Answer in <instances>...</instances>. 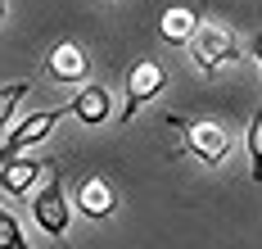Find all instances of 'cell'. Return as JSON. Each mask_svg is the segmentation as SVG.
Masks as SVG:
<instances>
[{"label":"cell","mask_w":262,"mask_h":249,"mask_svg":"<svg viewBox=\"0 0 262 249\" xmlns=\"http://www.w3.org/2000/svg\"><path fill=\"white\" fill-rule=\"evenodd\" d=\"M167 127L181 132V150L190 159H199L204 168H222L226 154H231V145H235L231 132H226L222 122H212V118H181V113H172Z\"/></svg>","instance_id":"cell-1"},{"label":"cell","mask_w":262,"mask_h":249,"mask_svg":"<svg viewBox=\"0 0 262 249\" xmlns=\"http://www.w3.org/2000/svg\"><path fill=\"white\" fill-rule=\"evenodd\" d=\"M185 50H190V64L204 77H217L226 64H239V41H235V32H226L222 23H194Z\"/></svg>","instance_id":"cell-2"},{"label":"cell","mask_w":262,"mask_h":249,"mask_svg":"<svg viewBox=\"0 0 262 249\" xmlns=\"http://www.w3.org/2000/svg\"><path fill=\"white\" fill-rule=\"evenodd\" d=\"M41 177H46V186H41L36 199H32V218H36V226H41L46 236H54V240L68 245L73 199H68V191H63V168H50V172H41Z\"/></svg>","instance_id":"cell-3"},{"label":"cell","mask_w":262,"mask_h":249,"mask_svg":"<svg viewBox=\"0 0 262 249\" xmlns=\"http://www.w3.org/2000/svg\"><path fill=\"white\" fill-rule=\"evenodd\" d=\"M163 91H167V68L154 64V59H136V64L127 68V100H122V113H118L122 127H127L145 105H154Z\"/></svg>","instance_id":"cell-4"},{"label":"cell","mask_w":262,"mask_h":249,"mask_svg":"<svg viewBox=\"0 0 262 249\" xmlns=\"http://www.w3.org/2000/svg\"><path fill=\"white\" fill-rule=\"evenodd\" d=\"M63 118H68V105H54V109L27 113L18 127H5V140H0V163H5V159H14V154H23V150H32V145H41V140L50 136Z\"/></svg>","instance_id":"cell-5"},{"label":"cell","mask_w":262,"mask_h":249,"mask_svg":"<svg viewBox=\"0 0 262 249\" xmlns=\"http://www.w3.org/2000/svg\"><path fill=\"white\" fill-rule=\"evenodd\" d=\"M46 77H54V82H63V86H81L91 77V55L81 50L77 41H59L46 55Z\"/></svg>","instance_id":"cell-6"},{"label":"cell","mask_w":262,"mask_h":249,"mask_svg":"<svg viewBox=\"0 0 262 249\" xmlns=\"http://www.w3.org/2000/svg\"><path fill=\"white\" fill-rule=\"evenodd\" d=\"M68 113L77 118L81 127H104L108 118H113V95H108V86L81 82V91L68 100Z\"/></svg>","instance_id":"cell-7"},{"label":"cell","mask_w":262,"mask_h":249,"mask_svg":"<svg viewBox=\"0 0 262 249\" xmlns=\"http://www.w3.org/2000/svg\"><path fill=\"white\" fill-rule=\"evenodd\" d=\"M73 204H77L81 218L104 222V218H113V209H118V195H113V186H108L104 177H81V181H77V195H73Z\"/></svg>","instance_id":"cell-8"},{"label":"cell","mask_w":262,"mask_h":249,"mask_svg":"<svg viewBox=\"0 0 262 249\" xmlns=\"http://www.w3.org/2000/svg\"><path fill=\"white\" fill-rule=\"evenodd\" d=\"M41 172H46V159H32L23 150V154H14V159L0 163V191L5 195H27L41 181Z\"/></svg>","instance_id":"cell-9"},{"label":"cell","mask_w":262,"mask_h":249,"mask_svg":"<svg viewBox=\"0 0 262 249\" xmlns=\"http://www.w3.org/2000/svg\"><path fill=\"white\" fill-rule=\"evenodd\" d=\"M199 23V14L194 9H185V5H172V9H163V18H158V36L167 41V46H185L190 41V32Z\"/></svg>","instance_id":"cell-10"},{"label":"cell","mask_w":262,"mask_h":249,"mask_svg":"<svg viewBox=\"0 0 262 249\" xmlns=\"http://www.w3.org/2000/svg\"><path fill=\"white\" fill-rule=\"evenodd\" d=\"M27 91H32V82H23V77H18V82H5V86H0V132L14 122V109H18V100H23Z\"/></svg>","instance_id":"cell-11"},{"label":"cell","mask_w":262,"mask_h":249,"mask_svg":"<svg viewBox=\"0 0 262 249\" xmlns=\"http://www.w3.org/2000/svg\"><path fill=\"white\" fill-rule=\"evenodd\" d=\"M0 249H32L27 236H23V226H18V218L9 209H0Z\"/></svg>","instance_id":"cell-12"},{"label":"cell","mask_w":262,"mask_h":249,"mask_svg":"<svg viewBox=\"0 0 262 249\" xmlns=\"http://www.w3.org/2000/svg\"><path fill=\"white\" fill-rule=\"evenodd\" d=\"M244 145H249V172H253V181H258V163H262V118L253 113V122H249V132H244Z\"/></svg>","instance_id":"cell-13"},{"label":"cell","mask_w":262,"mask_h":249,"mask_svg":"<svg viewBox=\"0 0 262 249\" xmlns=\"http://www.w3.org/2000/svg\"><path fill=\"white\" fill-rule=\"evenodd\" d=\"M5 14H9V5H5V0H0V23H5Z\"/></svg>","instance_id":"cell-14"}]
</instances>
